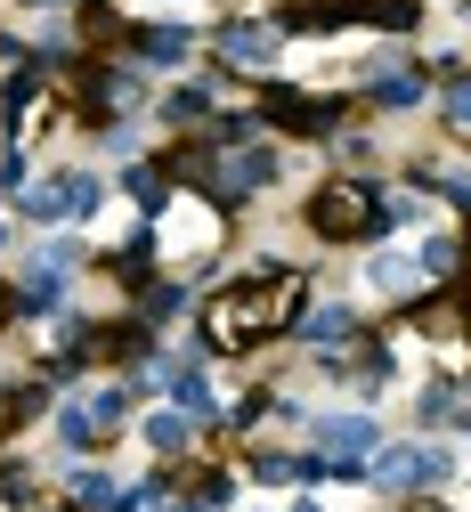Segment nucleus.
<instances>
[{
    "mask_svg": "<svg viewBox=\"0 0 471 512\" xmlns=\"http://www.w3.org/2000/svg\"><path fill=\"white\" fill-rule=\"evenodd\" d=\"M317 447H325L333 464H350V472H366L358 456H374V447H382V431H374L366 415H325V423H317Z\"/></svg>",
    "mask_w": 471,
    "mask_h": 512,
    "instance_id": "7",
    "label": "nucleus"
},
{
    "mask_svg": "<svg viewBox=\"0 0 471 512\" xmlns=\"http://www.w3.org/2000/svg\"><path fill=\"white\" fill-rule=\"evenodd\" d=\"M25 212H33V220H82V212H98V179H90V171L41 179V187H25Z\"/></svg>",
    "mask_w": 471,
    "mask_h": 512,
    "instance_id": "6",
    "label": "nucleus"
},
{
    "mask_svg": "<svg viewBox=\"0 0 471 512\" xmlns=\"http://www.w3.org/2000/svg\"><path fill=\"white\" fill-rule=\"evenodd\" d=\"M163 512H204V504H163Z\"/></svg>",
    "mask_w": 471,
    "mask_h": 512,
    "instance_id": "21",
    "label": "nucleus"
},
{
    "mask_svg": "<svg viewBox=\"0 0 471 512\" xmlns=\"http://www.w3.org/2000/svg\"><path fill=\"white\" fill-rule=\"evenodd\" d=\"M252 480H293V456H252Z\"/></svg>",
    "mask_w": 471,
    "mask_h": 512,
    "instance_id": "18",
    "label": "nucleus"
},
{
    "mask_svg": "<svg viewBox=\"0 0 471 512\" xmlns=\"http://www.w3.org/2000/svg\"><path fill=\"white\" fill-rule=\"evenodd\" d=\"M268 179H277V163H268V147H252V139H236L220 163H204V187H212V204H244V196H260Z\"/></svg>",
    "mask_w": 471,
    "mask_h": 512,
    "instance_id": "4",
    "label": "nucleus"
},
{
    "mask_svg": "<svg viewBox=\"0 0 471 512\" xmlns=\"http://www.w3.org/2000/svg\"><path fill=\"white\" fill-rule=\"evenodd\" d=\"M350 326H358V317H350L342 301H325V309H301V326H293V334H309L317 350H342V342H350Z\"/></svg>",
    "mask_w": 471,
    "mask_h": 512,
    "instance_id": "9",
    "label": "nucleus"
},
{
    "mask_svg": "<svg viewBox=\"0 0 471 512\" xmlns=\"http://www.w3.org/2000/svg\"><path fill=\"white\" fill-rule=\"evenodd\" d=\"M252 122H285V131H301V139H333L342 131V106L333 98H301V90H260Z\"/></svg>",
    "mask_w": 471,
    "mask_h": 512,
    "instance_id": "5",
    "label": "nucleus"
},
{
    "mask_svg": "<svg viewBox=\"0 0 471 512\" xmlns=\"http://www.w3.org/2000/svg\"><path fill=\"white\" fill-rule=\"evenodd\" d=\"M293 512H317V504H293Z\"/></svg>",
    "mask_w": 471,
    "mask_h": 512,
    "instance_id": "22",
    "label": "nucleus"
},
{
    "mask_svg": "<svg viewBox=\"0 0 471 512\" xmlns=\"http://www.w3.org/2000/svg\"><path fill=\"white\" fill-rule=\"evenodd\" d=\"M171 399H179V415H187V423H212V415H220V399H212V382L195 374V366H179V374H171Z\"/></svg>",
    "mask_w": 471,
    "mask_h": 512,
    "instance_id": "10",
    "label": "nucleus"
},
{
    "mask_svg": "<svg viewBox=\"0 0 471 512\" xmlns=\"http://www.w3.org/2000/svg\"><path fill=\"white\" fill-rule=\"evenodd\" d=\"M163 122H212V90H204V82L171 90V98H163Z\"/></svg>",
    "mask_w": 471,
    "mask_h": 512,
    "instance_id": "11",
    "label": "nucleus"
},
{
    "mask_svg": "<svg viewBox=\"0 0 471 512\" xmlns=\"http://www.w3.org/2000/svg\"><path fill=\"white\" fill-rule=\"evenodd\" d=\"M423 269H431V277H455V269H463V252H455L447 236H431V244H423Z\"/></svg>",
    "mask_w": 471,
    "mask_h": 512,
    "instance_id": "16",
    "label": "nucleus"
},
{
    "mask_svg": "<svg viewBox=\"0 0 471 512\" xmlns=\"http://www.w3.org/2000/svg\"><path fill=\"white\" fill-rule=\"evenodd\" d=\"M374 98L382 106H415L423 98V74H374Z\"/></svg>",
    "mask_w": 471,
    "mask_h": 512,
    "instance_id": "14",
    "label": "nucleus"
},
{
    "mask_svg": "<svg viewBox=\"0 0 471 512\" xmlns=\"http://www.w3.org/2000/svg\"><path fill=\"white\" fill-rule=\"evenodd\" d=\"M147 447H163V456H179V447H187V415H155V423H147Z\"/></svg>",
    "mask_w": 471,
    "mask_h": 512,
    "instance_id": "15",
    "label": "nucleus"
},
{
    "mask_svg": "<svg viewBox=\"0 0 471 512\" xmlns=\"http://www.w3.org/2000/svg\"><path fill=\"white\" fill-rule=\"evenodd\" d=\"M455 431H471V382H463V399H455V415H447Z\"/></svg>",
    "mask_w": 471,
    "mask_h": 512,
    "instance_id": "20",
    "label": "nucleus"
},
{
    "mask_svg": "<svg viewBox=\"0 0 471 512\" xmlns=\"http://www.w3.org/2000/svg\"><path fill=\"white\" fill-rule=\"evenodd\" d=\"M57 431H65V447H98V423H90L82 407H65V415H57Z\"/></svg>",
    "mask_w": 471,
    "mask_h": 512,
    "instance_id": "17",
    "label": "nucleus"
},
{
    "mask_svg": "<svg viewBox=\"0 0 471 512\" xmlns=\"http://www.w3.org/2000/svg\"><path fill=\"white\" fill-rule=\"evenodd\" d=\"M366 480H374L382 496H415V488L455 480V456L431 447V439H415V447H374V456H366Z\"/></svg>",
    "mask_w": 471,
    "mask_h": 512,
    "instance_id": "3",
    "label": "nucleus"
},
{
    "mask_svg": "<svg viewBox=\"0 0 471 512\" xmlns=\"http://www.w3.org/2000/svg\"><path fill=\"white\" fill-rule=\"evenodd\" d=\"M309 228H317V236H333V244H350V236H374V228H390V220H382V187H358V179H333V187H317V204H309Z\"/></svg>",
    "mask_w": 471,
    "mask_h": 512,
    "instance_id": "2",
    "label": "nucleus"
},
{
    "mask_svg": "<svg viewBox=\"0 0 471 512\" xmlns=\"http://www.w3.org/2000/svg\"><path fill=\"white\" fill-rule=\"evenodd\" d=\"M74 496H82L90 512H122V488H114V480H98V472H74Z\"/></svg>",
    "mask_w": 471,
    "mask_h": 512,
    "instance_id": "13",
    "label": "nucleus"
},
{
    "mask_svg": "<svg viewBox=\"0 0 471 512\" xmlns=\"http://www.w3.org/2000/svg\"><path fill=\"white\" fill-rule=\"evenodd\" d=\"M447 122H471V82H447Z\"/></svg>",
    "mask_w": 471,
    "mask_h": 512,
    "instance_id": "19",
    "label": "nucleus"
},
{
    "mask_svg": "<svg viewBox=\"0 0 471 512\" xmlns=\"http://www.w3.org/2000/svg\"><path fill=\"white\" fill-rule=\"evenodd\" d=\"M220 57H228V66H244V74H260L268 57H277V25H252V17L228 25V33H220Z\"/></svg>",
    "mask_w": 471,
    "mask_h": 512,
    "instance_id": "8",
    "label": "nucleus"
},
{
    "mask_svg": "<svg viewBox=\"0 0 471 512\" xmlns=\"http://www.w3.org/2000/svg\"><path fill=\"white\" fill-rule=\"evenodd\" d=\"M130 57H163L171 66V57H195V41L187 33H130Z\"/></svg>",
    "mask_w": 471,
    "mask_h": 512,
    "instance_id": "12",
    "label": "nucleus"
},
{
    "mask_svg": "<svg viewBox=\"0 0 471 512\" xmlns=\"http://www.w3.org/2000/svg\"><path fill=\"white\" fill-rule=\"evenodd\" d=\"M301 301H309L301 269H260V277H244V285L204 301V334H212V350H252L268 334H293Z\"/></svg>",
    "mask_w": 471,
    "mask_h": 512,
    "instance_id": "1",
    "label": "nucleus"
}]
</instances>
